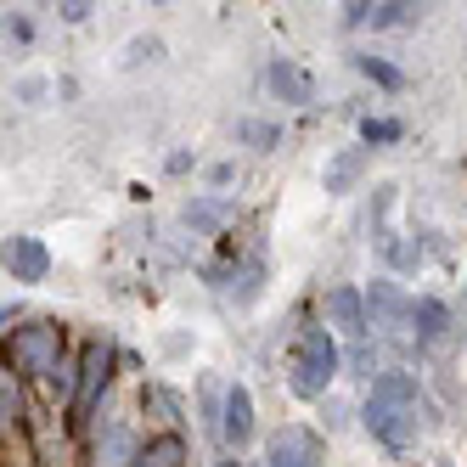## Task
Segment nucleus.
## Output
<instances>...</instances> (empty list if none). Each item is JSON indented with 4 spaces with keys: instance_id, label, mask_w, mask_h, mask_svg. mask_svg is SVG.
Wrapping results in <instances>:
<instances>
[{
    "instance_id": "1",
    "label": "nucleus",
    "mask_w": 467,
    "mask_h": 467,
    "mask_svg": "<svg viewBox=\"0 0 467 467\" xmlns=\"http://www.w3.org/2000/svg\"><path fill=\"white\" fill-rule=\"evenodd\" d=\"M366 433L389 451H406L422 428V389L411 372H378L372 389H366Z\"/></svg>"
},
{
    "instance_id": "2",
    "label": "nucleus",
    "mask_w": 467,
    "mask_h": 467,
    "mask_svg": "<svg viewBox=\"0 0 467 467\" xmlns=\"http://www.w3.org/2000/svg\"><path fill=\"white\" fill-rule=\"evenodd\" d=\"M338 366H344V355H338V338H332V327H305V332H298V344H293L287 383H293L298 400H321L327 383L338 378Z\"/></svg>"
},
{
    "instance_id": "3",
    "label": "nucleus",
    "mask_w": 467,
    "mask_h": 467,
    "mask_svg": "<svg viewBox=\"0 0 467 467\" xmlns=\"http://www.w3.org/2000/svg\"><path fill=\"white\" fill-rule=\"evenodd\" d=\"M6 355L23 378H57L62 366H68V332L57 321H28L6 338Z\"/></svg>"
},
{
    "instance_id": "4",
    "label": "nucleus",
    "mask_w": 467,
    "mask_h": 467,
    "mask_svg": "<svg viewBox=\"0 0 467 467\" xmlns=\"http://www.w3.org/2000/svg\"><path fill=\"white\" fill-rule=\"evenodd\" d=\"M113 366H119V349L108 338H90L85 355H79V394H74V406H68V422L85 428L90 411H96V400H102V389L113 383Z\"/></svg>"
},
{
    "instance_id": "5",
    "label": "nucleus",
    "mask_w": 467,
    "mask_h": 467,
    "mask_svg": "<svg viewBox=\"0 0 467 467\" xmlns=\"http://www.w3.org/2000/svg\"><path fill=\"white\" fill-rule=\"evenodd\" d=\"M366 316H372V327H383V332H417V298L400 287L394 276H378L372 287H366Z\"/></svg>"
},
{
    "instance_id": "6",
    "label": "nucleus",
    "mask_w": 467,
    "mask_h": 467,
    "mask_svg": "<svg viewBox=\"0 0 467 467\" xmlns=\"http://www.w3.org/2000/svg\"><path fill=\"white\" fill-rule=\"evenodd\" d=\"M321 433L305 428V422H282L271 433V451H265V462L271 467H321Z\"/></svg>"
},
{
    "instance_id": "7",
    "label": "nucleus",
    "mask_w": 467,
    "mask_h": 467,
    "mask_svg": "<svg viewBox=\"0 0 467 467\" xmlns=\"http://www.w3.org/2000/svg\"><path fill=\"white\" fill-rule=\"evenodd\" d=\"M220 440H225L231 451H243V445L254 440V394H248L243 383H231V389H225V406H220Z\"/></svg>"
},
{
    "instance_id": "8",
    "label": "nucleus",
    "mask_w": 467,
    "mask_h": 467,
    "mask_svg": "<svg viewBox=\"0 0 467 467\" xmlns=\"http://www.w3.org/2000/svg\"><path fill=\"white\" fill-rule=\"evenodd\" d=\"M327 327H338L344 338H366V327H372V316H366V293L332 287L327 293Z\"/></svg>"
},
{
    "instance_id": "9",
    "label": "nucleus",
    "mask_w": 467,
    "mask_h": 467,
    "mask_svg": "<svg viewBox=\"0 0 467 467\" xmlns=\"http://www.w3.org/2000/svg\"><path fill=\"white\" fill-rule=\"evenodd\" d=\"M6 265H12V282H46L51 254H46L40 237H12L6 243Z\"/></svg>"
},
{
    "instance_id": "10",
    "label": "nucleus",
    "mask_w": 467,
    "mask_h": 467,
    "mask_svg": "<svg viewBox=\"0 0 467 467\" xmlns=\"http://www.w3.org/2000/svg\"><path fill=\"white\" fill-rule=\"evenodd\" d=\"M181 214H186V225H192V231L214 237V231H225L231 220H237V197H192Z\"/></svg>"
},
{
    "instance_id": "11",
    "label": "nucleus",
    "mask_w": 467,
    "mask_h": 467,
    "mask_svg": "<svg viewBox=\"0 0 467 467\" xmlns=\"http://www.w3.org/2000/svg\"><path fill=\"white\" fill-rule=\"evenodd\" d=\"M265 79H271V90L282 96V102H293V108H310L316 102V85H310V74L305 68H293V62H271V74H265Z\"/></svg>"
},
{
    "instance_id": "12",
    "label": "nucleus",
    "mask_w": 467,
    "mask_h": 467,
    "mask_svg": "<svg viewBox=\"0 0 467 467\" xmlns=\"http://www.w3.org/2000/svg\"><path fill=\"white\" fill-rule=\"evenodd\" d=\"M136 456H141V445H136V433H130L124 422L96 440V467H136Z\"/></svg>"
},
{
    "instance_id": "13",
    "label": "nucleus",
    "mask_w": 467,
    "mask_h": 467,
    "mask_svg": "<svg viewBox=\"0 0 467 467\" xmlns=\"http://www.w3.org/2000/svg\"><path fill=\"white\" fill-rule=\"evenodd\" d=\"M366 163H372V147H349V152H338V158H332L327 163V192H349L360 175H366Z\"/></svg>"
},
{
    "instance_id": "14",
    "label": "nucleus",
    "mask_w": 467,
    "mask_h": 467,
    "mask_svg": "<svg viewBox=\"0 0 467 467\" xmlns=\"http://www.w3.org/2000/svg\"><path fill=\"white\" fill-rule=\"evenodd\" d=\"M186 462V445H181V433H158V440L141 445L136 467H181Z\"/></svg>"
},
{
    "instance_id": "15",
    "label": "nucleus",
    "mask_w": 467,
    "mask_h": 467,
    "mask_svg": "<svg viewBox=\"0 0 467 467\" xmlns=\"http://www.w3.org/2000/svg\"><path fill=\"white\" fill-rule=\"evenodd\" d=\"M445 327H451V310L440 298H417V338H445Z\"/></svg>"
},
{
    "instance_id": "16",
    "label": "nucleus",
    "mask_w": 467,
    "mask_h": 467,
    "mask_svg": "<svg viewBox=\"0 0 467 467\" xmlns=\"http://www.w3.org/2000/svg\"><path fill=\"white\" fill-rule=\"evenodd\" d=\"M366 23L372 28H406V23H417V6H406V0H383V6H366Z\"/></svg>"
},
{
    "instance_id": "17",
    "label": "nucleus",
    "mask_w": 467,
    "mask_h": 467,
    "mask_svg": "<svg viewBox=\"0 0 467 467\" xmlns=\"http://www.w3.org/2000/svg\"><path fill=\"white\" fill-rule=\"evenodd\" d=\"M355 68H360L366 79H378L383 90H400V85H406V74H400L394 62H383V57H355Z\"/></svg>"
},
{
    "instance_id": "18",
    "label": "nucleus",
    "mask_w": 467,
    "mask_h": 467,
    "mask_svg": "<svg viewBox=\"0 0 467 467\" xmlns=\"http://www.w3.org/2000/svg\"><path fill=\"white\" fill-rule=\"evenodd\" d=\"M237 141L265 152V147H276V141H282V130H276V124H265V119H243V124H237Z\"/></svg>"
},
{
    "instance_id": "19",
    "label": "nucleus",
    "mask_w": 467,
    "mask_h": 467,
    "mask_svg": "<svg viewBox=\"0 0 467 467\" xmlns=\"http://www.w3.org/2000/svg\"><path fill=\"white\" fill-rule=\"evenodd\" d=\"M400 136H406L400 119H360V141L366 147H383V141H400Z\"/></svg>"
},
{
    "instance_id": "20",
    "label": "nucleus",
    "mask_w": 467,
    "mask_h": 467,
    "mask_svg": "<svg viewBox=\"0 0 467 467\" xmlns=\"http://www.w3.org/2000/svg\"><path fill=\"white\" fill-rule=\"evenodd\" d=\"M147 406H158L170 422H181V400H175L170 389H163V383H152V389H147Z\"/></svg>"
},
{
    "instance_id": "21",
    "label": "nucleus",
    "mask_w": 467,
    "mask_h": 467,
    "mask_svg": "<svg viewBox=\"0 0 467 467\" xmlns=\"http://www.w3.org/2000/svg\"><path fill=\"white\" fill-rule=\"evenodd\" d=\"M389 259L400 265V271H417V265H422V248H417V243H394V237H389Z\"/></svg>"
},
{
    "instance_id": "22",
    "label": "nucleus",
    "mask_w": 467,
    "mask_h": 467,
    "mask_svg": "<svg viewBox=\"0 0 467 467\" xmlns=\"http://www.w3.org/2000/svg\"><path fill=\"white\" fill-rule=\"evenodd\" d=\"M0 411H6V422H23V394H17V383H12V378L0 383Z\"/></svg>"
},
{
    "instance_id": "23",
    "label": "nucleus",
    "mask_w": 467,
    "mask_h": 467,
    "mask_svg": "<svg viewBox=\"0 0 467 467\" xmlns=\"http://www.w3.org/2000/svg\"><path fill=\"white\" fill-rule=\"evenodd\" d=\"M17 96H23V102H40V96H46V79H17Z\"/></svg>"
},
{
    "instance_id": "24",
    "label": "nucleus",
    "mask_w": 467,
    "mask_h": 467,
    "mask_svg": "<svg viewBox=\"0 0 467 467\" xmlns=\"http://www.w3.org/2000/svg\"><path fill=\"white\" fill-rule=\"evenodd\" d=\"M62 17H68V23H85L90 17V6H85V0H68V6H57Z\"/></svg>"
},
{
    "instance_id": "25",
    "label": "nucleus",
    "mask_w": 467,
    "mask_h": 467,
    "mask_svg": "<svg viewBox=\"0 0 467 467\" xmlns=\"http://www.w3.org/2000/svg\"><path fill=\"white\" fill-rule=\"evenodd\" d=\"M141 57H158V40H136V46H130V57H124V62H141Z\"/></svg>"
},
{
    "instance_id": "26",
    "label": "nucleus",
    "mask_w": 467,
    "mask_h": 467,
    "mask_svg": "<svg viewBox=\"0 0 467 467\" xmlns=\"http://www.w3.org/2000/svg\"><path fill=\"white\" fill-rule=\"evenodd\" d=\"M237 467H243V462H237Z\"/></svg>"
}]
</instances>
